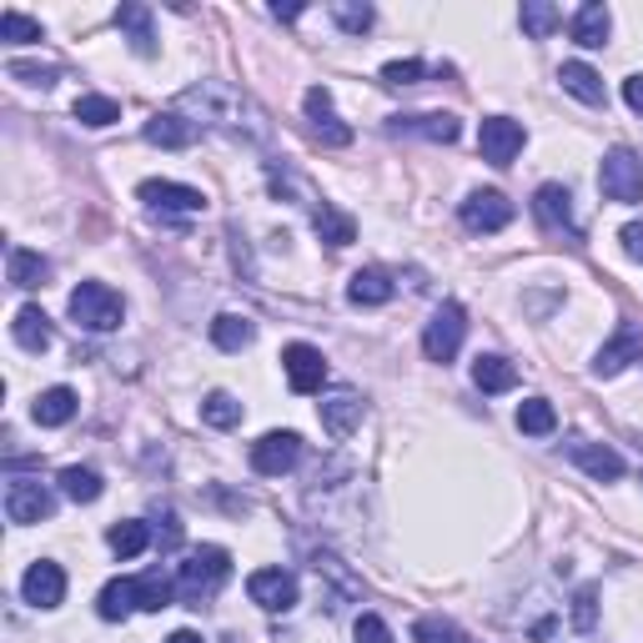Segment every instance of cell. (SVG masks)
Instances as JSON below:
<instances>
[{
	"mask_svg": "<svg viewBox=\"0 0 643 643\" xmlns=\"http://www.w3.org/2000/svg\"><path fill=\"white\" fill-rule=\"evenodd\" d=\"M55 512V498L46 483H30V478H11V487H5V518L21 528L40 523V518H51Z\"/></svg>",
	"mask_w": 643,
	"mask_h": 643,
	"instance_id": "obj_5",
	"label": "cell"
},
{
	"mask_svg": "<svg viewBox=\"0 0 643 643\" xmlns=\"http://www.w3.org/2000/svg\"><path fill=\"white\" fill-rule=\"evenodd\" d=\"M247 593H251V604L267 608V614H287L297 604V578L287 568H257L247 578Z\"/></svg>",
	"mask_w": 643,
	"mask_h": 643,
	"instance_id": "obj_8",
	"label": "cell"
},
{
	"mask_svg": "<svg viewBox=\"0 0 643 643\" xmlns=\"http://www.w3.org/2000/svg\"><path fill=\"white\" fill-rule=\"evenodd\" d=\"M573 462L589 478H598V483H614V478H623V458H618L614 447H604V443H573Z\"/></svg>",
	"mask_w": 643,
	"mask_h": 643,
	"instance_id": "obj_17",
	"label": "cell"
},
{
	"mask_svg": "<svg viewBox=\"0 0 643 643\" xmlns=\"http://www.w3.org/2000/svg\"><path fill=\"white\" fill-rule=\"evenodd\" d=\"M458 217L473 237H493V232H503V226L512 222V201L503 197V191H473V197L458 207Z\"/></svg>",
	"mask_w": 643,
	"mask_h": 643,
	"instance_id": "obj_6",
	"label": "cell"
},
{
	"mask_svg": "<svg viewBox=\"0 0 643 643\" xmlns=\"http://www.w3.org/2000/svg\"><path fill=\"white\" fill-rule=\"evenodd\" d=\"M302 462V437L297 433H267L262 443H251V468L262 478H282Z\"/></svg>",
	"mask_w": 643,
	"mask_h": 643,
	"instance_id": "obj_7",
	"label": "cell"
},
{
	"mask_svg": "<svg viewBox=\"0 0 643 643\" xmlns=\"http://www.w3.org/2000/svg\"><path fill=\"white\" fill-rule=\"evenodd\" d=\"M418 76H422V61H387V66H382V81H387V86H412Z\"/></svg>",
	"mask_w": 643,
	"mask_h": 643,
	"instance_id": "obj_42",
	"label": "cell"
},
{
	"mask_svg": "<svg viewBox=\"0 0 643 643\" xmlns=\"http://www.w3.org/2000/svg\"><path fill=\"white\" fill-rule=\"evenodd\" d=\"M121 297L106 282H81L76 292H71V317H76V327L86 332H116L121 327Z\"/></svg>",
	"mask_w": 643,
	"mask_h": 643,
	"instance_id": "obj_2",
	"label": "cell"
},
{
	"mask_svg": "<svg viewBox=\"0 0 643 643\" xmlns=\"http://www.w3.org/2000/svg\"><path fill=\"white\" fill-rule=\"evenodd\" d=\"M558 81H564V91H568V96H578V101L604 106V76H598L593 66H583V61H564Z\"/></svg>",
	"mask_w": 643,
	"mask_h": 643,
	"instance_id": "obj_20",
	"label": "cell"
},
{
	"mask_svg": "<svg viewBox=\"0 0 643 643\" xmlns=\"http://www.w3.org/2000/svg\"><path fill=\"white\" fill-rule=\"evenodd\" d=\"M462 332H468V312H462L458 302L437 307L428 332H422V353H428V362H453L458 347H462Z\"/></svg>",
	"mask_w": 643,
	"mask_h": 643,
	"instance_id": "obj_4",
	"label": "cell"
},
{
	"mask_svg": "<svg viewBox=\"0 0 643 643\" xmlns=\"http://www.w3.org/2000/svg\"><path fill=\"white\" fill-rule=\"evenodd\" d=\"M623 101H629L633 111L643 116V76H629V81H623Z\"/></svg>",
	"mask_w": 643,
	"mask_h": 643,
	"instance_id": "obj_45",
	"label": "cell"
},
{
	"mask_svg": "<svg viewBox=\"0 0 643 643\" xmlns=\"http://www.w3.org/2000/svg\"><path fill=\"white\" fill-rule=\"evenodd\" d=\"M146 141L166 146V151H186V146L197 141V126H191L186 116H171V111H161V116L146 121Z\"/></svg>",
	"mask_w": 643,
	"mask_h": 643,
	"instance_id": "obj_16",
	"label": "cell"
},
{
	"mask_svg": "<svg viewBox=\"0 0 643 643\" xmlns=\"http://www.w3.org/2000/svg\"><path fill=\"white\" fill-rule=\"evenodd\" d=\"M633 357H643V327H633V322H623V327L614 332V342H604V353H598V378H614L618 368H629Z\"/></svg>",
	"mask_w": 643,
	"mask_h": 643,
	"instance_id": "obj_12",
	"label": "cell"
},
{
	"mask_svg": "<svg viewBox=\"0 0 643 643\" xmlns=\"http://www.w3.org/2000/svg\"><path fill=\"white\" fill-rule=\"evenodd\" d=\"M312 226H317V237L327 242V247H337V251L357 242V222H353V217H342L337 207H327V201L312 211Z\"/></svg>",
	"mask_w": 643,
	"mask_h": 643,
	"instance_id": "obj_25",
	"label": "cell"
},
{
	"mask_svg": "<svg viewBox=\"0 0 643 643\" xmlns=\"http://www.w3.org/2000/svg\"><path fill=\"white\" fill-rule=\"evenodd\" d=\"M251 337H257V327L237 312H222L217 322H211V342H217L222 353H242V347H251Z\"/></svg>",
	"mask_w": 643,
	"mask_h": 643,
	"instance_id": "obj_29",
	"label": "cell"
},
{
	"mask_svg": "<svg viewBox=\"0 0 643 643\" xmlns=\"http://www.w3.org/2000/svg\"><path fill=\"white\" fill-rule=\"evenodd\" d=\"M76 121L101 132V126L121 121V101H111V96H81V101H76Z\"/></svg>",
	"mask_w": 643,
	"mask_h": 643,
	"instance_id": "obj_35",
	"label": "cell"
},
{
	"mask_svg": "<svg viewBox=\"0 0 643 643\" xmlns=\"http://www.w3.org/2000/svg\"><path fill=\"white\" fill-rule=\"evenodd\" d=\"M533 217H539L548 232H573V197H568V186H558V182L539 186V197H533Z\"/></svg>",
	"mask_w": 643,
	"mask_h": 643,
	"instance_id": "obj_13",
	"label": "cell"
},
{
	"mask_svg": "<svg viewBox=\"0 0 643 643\" xmlns=\"http://www.w3.org/2000/svg\"><path fill=\"white\" fill-rule=\"evenodd\" d=\"M412 639L418 643H462V633L447 623V618H422L418 629H412Z\"/></svg>",
	"mask_w": 643,
	"mask_h": 643,
	"instance_id": "obj_39",
	"label": "cell"
},
{
	"mask_svg": "<svg viewBox=\"0 0 643 643\" xmlns=\"http://www.w3.org/2000/svg\"><path fill=\"white\" fill-rule=\"evenodd\" d=\"M618 242H623V251H629L633 262H643V226L639 222L623 226V232H618Z\"/></svg>",
	"mask_w": 643,
	"mask_h": 643,
	"instance_id": "obj_44",
	"label": "cell"
},
{
	"mask_svg": "<svg viewBox=\"0 0 643 643\" xmlns=\"http://www.w3.org/2000/svg\"><path fill=\"white\" fill-rule=\"evenodd\" d=\"M598 191H604L608 201H623V207L643 201V161H639V151L614 146V151L604 157V166H598Z\"/></svg>",
	"mask_w": 643,
	"mask_h": 643,
	"instance_id": "obj_3",
	"label": "cell"
},
{
	"mask_svg": "<svg viewBox=\"0 0 643 643\" xmlns=\"http://www.w3.org/2000/svg\"><path fill=\"white\" fill-rule=\"evenodd\" d=\"M11 76L30 81V86H51V81H55V66H26V61H11Z\"/></svg>",
	"mask_w": 643,
	"mask_h": 643,
	"instance_id": "obj_43",
	"label": "cell"
},
{
	"mask_svg": "<svg viewBox=\"0 0 643 643\" xmlns=\"http://www.w3.org/2000/svg\"><path fill=\"white\" fill-rule=\"evenodd\" d=\"M141 201L157 211H201L207 197L197 186H176V182H141Z\"/></svg>",
	"mask_w": 643,
	"mask_h": 643,
	"instance_id": "obj_14",
	"label": "cell"
},
{
	"mask_svg": "<svg viewBox=\"0 0 643 643\" xmlns=\"http://www.w3.org/2000/svg\"><path fill=\"white\" fill-rule=\"evenodd\" d=\"M46 276H51V262L40 257V251H26V247H11V282L21 292L30 287H46Z\"/></svg>",
	"mask_w": 643,
	"mask_h": 643,
	"instance_id": "obj_28",
	"label": "cell"
},
{
	"mask_svg": "<svg viewBox=\"0 0 643 643\" xmlns=\"http://www.w3.org/2000/svg\"><path fill=\"white\" fill-rule=\"evenodd\" d=\"M21 593H26V604L36 608H55L61 598H66V573H61V564H30L26 578H21Z\"/></svg>",
	"mask_w": 643,
	"mask_h": 643,
	"instance_id": "obj_11",
	"label": "cell"
},
{
	"mask_svg": "<svg viewBox=\"0 0 643 643\" xmlns=\"http://www.w3.org/2000/svg\"><path fill=\"white\" fill-rule=\"evenodd\" d=\"M282 372H287L292 393H317L322 382H327V362H322V353L317 347H307V342H292V347H282Z\"/></svg>",
	"mask_w": 643,
	"mask_h": 643,
	"instance_id": "obj_10",
	"label": "cell"
},
{
	"mask_svg": "<svg viewBox=\"0 0 643 643\" xmlns=\"http://www.w3.org/2000/svg\"><path fill=\"white\" fill-rule=\"evenodd\" d=\"M11 332H15V342H21L26 353H46V347H51V317L40 312V307H21L15 322H11Z\"/></svg>",
	"mask_w": 643,
	"mask_h": 643,
	"instance_id": "obj_22",
	"label": "cell"
},
{
	"mask_svg": "<svg viewBox=\"0 0 643 643\" xmlns=\"http://www.w3.org/2000/svg\"><path fill=\"white\" fill-rule=\"evenodd\" d=\"M353 633H357V643H393V629H387L378 614H362L353 623Z\"/></svg>",
	"mask_w": 643,
	"mask_h": 643,
	"instance_id": "obj_41",
	"label": "cell"
},
{
	"mask_svg": "<svg viewBox=\"0 0 643 643\" xmlns=\"http://www.w3.org/2000/svg\"><path fill=\"white\" fill-rule=\"evenodd\" d=\"M357 422H362V397L357 393H337L322 403V428H327L332 437H347Z\"/></svg>",
	"mask_w": 643,
	"mask_h": 643,
	"instance_id": "obj_21",
	"label": "cell"
},
{
	"mask_svg": "<svg viewBox=\"0 0 643 643\" xmlns=\"http://www.w3.org/2000/svg\"><path fill=\"white\" fill-rule=\"evenodd\" d=\"M0 40H15V46H26V40H40V21L21 11H0Z\"/></svg>",
	"mask_w": 643,
	"mask_h": 643,
	"instance_id": "obj_37",
	"label": "cell"
},
{
	"mask_svg": "<svg viewBox=\"0 0 643 643\" xmlns=\"http://www.w3.org/2000/svg\"><path fill=\"white\" fill-rule=\"evenodd\" d=\"M478 151H483L487 166H508L518 151H523V126L508 116H487L478 126Z\"/></svg>",
	"mask_w": 643,
	"mask_h": 643,
	"instance_id": "obj_9",
	"label": "cell"
},
{
	"mask_svg": "<svg viewBox=\"0 0 643 643\" xmlns=\"http://www.w3.org/2000/svg\"><path fill=\"white\" fill-rule=\"evenodd\" d=\"M61 493H66L71 503H96L101 498V473H96V468H66V473H61Z\"/></svg>",
	"mask_w": 643,
	"mask_h": 643,
	"instance_id": "obj_33",
	"label": "cell"
},
{
	"mask_svg": "<svg viewBox=\"0 0 643 643\" xmlns=\"http://www.w3.org/2000/svg\"><path fill=\"white\" fill-rule=\"evenodd\" d=\"M302 106H307V116H312L317 136H322L327 146H347V141H353V126H337V116H332V96H327V86H312Z\"/></svg>",
	"mask_w": 643,
	"mask_h": 643,
	"instance_id": "obj_15",
	"label": "cell"
},
{
	"mask_svg": "<svg viewBox=\"0 0 643 643\" xmlns=\"http://www.w3.org/2000/svg\"><path fill=\"white\" fill-rule=\"evenodd\" d=\"M226 578H232V553L226 548H197L182 564V573H176V593H182L191 608H201Z\"/></svg>",
	"mask_w": 643,
	"mask_h": 643,
	"instance_id": "obj_1",
	"label": "cell"
},
{
	"mask_svg": "<svg viewBox=\"0 0 643 643\" xmlns=\"http://www.w3.org/2000/svg\"><path fill=\"white\" fill-rule=\"evenodd\" d=\"M30 418H36L40 428H66V422L76 418V393H71V387H46V393L30 403Z\"/></svg>",
	"mask_w": 643,
	"mask_h": 643,
	"instance_id": "obj_19",
	"label": "cell"
},
{
	"mask_svg": "<svg viewBox=\"0 0 643 643\" xmlns=\"http://www.w3.org/2000/svg\"><path fill=\"white\" fill-rule=\"evenodd\" d=\"M393 276L382 272V267H368V272H357L353 276V287H347V297H353L357 307H382V302H393Z\"/></svg>",
	"mask_w": 643,
	"mask_h": 643,
	"instance_id": "obj_24",
	"label": "cell"
},
{
	"mask_svg": "<svg viewBox=\"0 0 643 643\" xmlns=\"http://www.w3.org/2000/svg\"><path fill=\"white\" fill-rule=\"evenodd\" d=\"M397 132H412V136H428V141H458V121L453 116H397Z\"/></svg>",
	"mask_w": 643,
	"mask_h": 643,
	"instance_id": "obj_31",
	"label": "cell"
},
{
	"mask_svg": "<svg viewBox=\"0 0 643 643\" xmlns=\"http://www.w3.org/2000/svg\"><path fill=\"white\" fill-rule=\"evenodd\" d=\"M332 15H337V26L347 30V36H362V30L372 26V5H353V0H337Z\"/></svg>",
	"mask_w": 643,
	"mask_h": 643,
	"instance_id": "obj_38",
	"label": "cell"
},
{
	"mask_svg": "<svg viewBox=\"0 0 643 643\" xmlns=\"http://www.w3.org/2000/svg\"><path fill=\"white\" fill-rule=\"evenodd\" d=\"M132 608H141L136 578H116V583H106V589H101V604H96V614H101L106 623H121V618L132 614Z\"/></svg>",
	"mask_w": 643,
	"mask_h": 643,
	"instance_id": "obj_23",
	"label": "cell"
},
{
	"mask_svg": "<svg viewBox=\"0 0 643 643\" xmlns=\"http://www.w3.org/2000/svg\"><path fill=\"white\" fill-rule=\"evenodd\" d=\"M573 40H578V46H589V51H598V46L608 40V5H598V0L578 5V15H573Z\"/></svg>",
	"mask_w": 643,
	"mask_h": 643,
	"instance_id": "obj_27",
	"label": "cell"
},
{
	"mask_svg": "<svg viewBox=\"0 0 643 643\" xmlns=\"http://www.w3.org/2000/svg\"><path fill=\"white\" fill-rule=\"evenodd\" d=\"M558 26H564V15L553 11L548 0H523V30L533 40H548Z\"/></svg>",
	"mask_w": 643,
	"mask_h": 643,
	"instance_id": "obj_34",
	"label": "cell"
},
{
	"mask_svg": "<svg viewBox=\"0 0 643 643\" xmlns=\"http://www.w3.org/2000/svg\"><path fill=\"white\" fill-rule=\"evenodd\" d=\"M106 543H111L116 558H141V553L151 548V528L136 523V518H126V523H116L111 533H106Z\"/></svg>",
	"mask_w": 643,
	"mask_h": 643,
	"instance_id": "obj_30",
	"label": "cell"
},
{
	"mask_svg": "<svg viewBox=\"0 0 643 643\" xmlns=\"http://www.w3.org/2000/svg\"><path fill=\"white\" fill-rule=\"evenodd\" d=\"M593 618H598V593H593V589H578V598H573V629H578V633H589V629H593Z\"/></svg>",
	"mask_w": 643,
	"mask_h": 643,
	"instance_id": "obj_40",
	"label": "cell"
},
{
	"mask_svg": "<svg viewBox=\"0 0 643 643\" xmlns=\"http://www.w3.org/2000/svg\"><path fill=\"white\" fill-rule=\"evenodd\" d=\"M201 422H211V428H237V422H242V403L232 393H211L207 403H201Z\"/></svg>",
	"mask_w": 643,
	"mask_h": 643,
	"instance_id": "obj_36",
	"label": "cell"
},
{
	"mask_svg": "<svg viewBox=\"0 0 643 643\" xmlns=\"http://www.w3.org/2000/svg\"><path fill=\"white\" fill-rule=\"evenodd\" d=\"M116 26L132 36V51L136 55H157V30H151V11H146V5H121Z\"/></svg>",
	"mask_w": 643,
	"mask_h": 643,
	"instance_id": "obj_26",
	"label": "cell"
},
{
	"mask_svg": "<svg viewBox=\"0 0 643 643\" xmlns=\"http://www.w3.org/2000/svg\"><path fill=\"white\" fill-rule=\"evenodd\" d=\"M518 428H523L528 437H548L553 428H558V412H553V403H543V397H528V403L518 407Z\"/></svg>",
	"mask_w": 643,
	"mask_h": 643,
	"instance_id": "obj_32",
	"label": "cell"
},
{
	"mask_svg": "<svg viewBox=\"0 0 643 643\" xmlns=\"http://www.w3.org/2000/svg\"><path fill=\"white\" fill-rule=\"evenodd\" d=\"M473 382H478V393H512V387H518V368L498 353H478Z\"/></svg>",
	"mask_w": 643,
	"mask_h": 643,
	"instance_id": "obj_18",
	"label": "cell"
},
{
	"mask_svg": "<svg viewBox=\"0 0 643 643\" xmlns=\"http://www.w3.org/2000/svg\"><path fill=\"white\" fill-rule=\"evenodd\" d=\"M272 15H276V21H297V15H302V5H272Z\"/></svg>",
	"mask_w": 643,
	"mask_h": 643,
	"instance_id": "obj_46",
	"label": "cell"
},
{
	"mask_svg": "<svg viewBox=\"0 0 643 643\" xmlns=\"http://www.w3.org/2000/svg\"><path fill=\"white\" fill-rule=\"evenodd\" d=\"M166 643H201V633H191V629H182V633H171Z\"/></svg>",
	"mask_w": 643,
	"mask_h": 643,
	"instance_id": "obj_47",
	"label": "cell"
}]
</instances>
